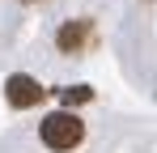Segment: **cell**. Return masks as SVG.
Listing matches in <instances>:
<instances>
[{
    "label": "cell",
    "mask_w": 157,
    "mask_h": 153,
    "mask_svg": "<svg viewBox=\"0 0 157 153\" xmlns=\"http://www.w3.org/2000/svg\"><path fill=\"white\" fill-rule=\"evenodd\" d=\"M55 43H59V51H81L85 43H89V22L85 17H72V22H64V30L55 34Z\"/></svg>",
    "instance_id": "cell-3"
},
{
    "label": "cell",
    "mask_w": 157,
    "mask_h": 153,
    "mask_svg": "<svg viewBox=\"0 0 157 153\" xmlns=\"http://www.w3.org/2000/svg\"><path fill=\"white\" fill-rule=\"evenodd\" d=\"M38 136H43L47 149L68 153V149H77L81 140H85V124H81V115H72V111H51L38 124Z\"/></svg>",
    "instance_id": "cell-1"
},
{
    "label": "cell",
    "mask_w": 157,
    "mask_h": 153,
    "mask_svg": "<svg viewBox=\"0 0 157 153\" xmlns=\"http://www.w3.org/2000/svg\"><path fill=\"white\" fill-rule=\"evenodd\" d=\"M89 98H94V89H89V85H68V89H64V102H68V106L89 102Z\"/></svg>",
    "instance_id": "cell-4"
},
{
    "label": "cell",
    "mask_w": 157,
    "mask_h": 153,
    "mask_svg": "<svg viewBox=\"0 0 157 153\" xmlns=\"http://www.w3.org/2000/svg\"><path fill=\"white\" fill-rule=\"evenodd\" d=\"M43 85L34 81V76H26V73H13L9 81H4V98H9V106H17V111H26V106H38L43 102Z\"/></svg>",
    "instance_id": "cell-2"
}]
</instances>
